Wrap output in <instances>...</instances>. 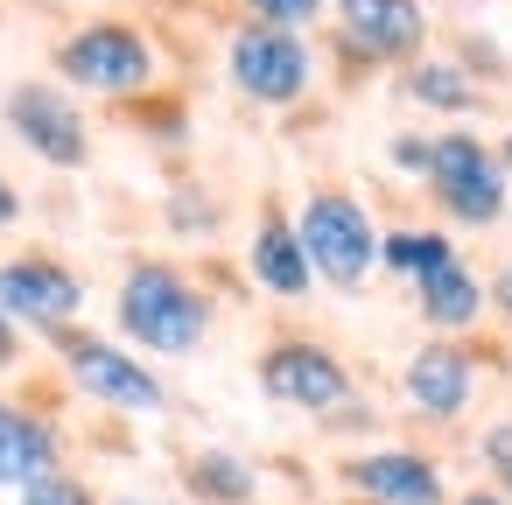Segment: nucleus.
I'll return each instance as SVG.
<instances>
[{"label":"nucleus","instance_id":"f257e3e1","mask_svg":"<svg viewBox=\"0 0 512 505\" xmlns=\"http://www.w3.org/2000/svg\"><path fill=\"white\" fill-rule=\"evenodd\" d=\"M113 323L127 344L155 358H190L211 337V295L176 267V260H134L113 295Z\"/></svg>","mask_w":512,"mask_h":505},{"label":"nucleus","instance_id":"f03ea898","mask_svg":"<svg viewBox=\"0 0 512 505\" xmlns=\"http://www.w3.org/2000/svg\"><path fill=\"white\" fill-rule=\"evenodd\" d=\"M295 239L309 253V274L344 288V295L365 288L372 267H379V225H372V211L351 190H309V204L295 218Z\"/></svg>","mask_w":512,"mask_h":505},{"label":"nucleus","instance_id":"7ed1b4c3","mask_svg":"<svg viewBox=\"0 0 512 505\" xmlns=\"http://www.w3.org/2000/svg\"><path fill=\"white\" fill-rule=\"evenodd\" d=\"M57 78L99 99H148L155 92V43L134 22H85L57 43Z\"/></svg>","mask_w":512,"mask_h":505},{"label":"nucleus","instance_id":"20e7f679","mask_svg":"<svg viewBox=\"0 0 512 505\" xmlns=\"http://www.w3.org/2000/svg\"><path fill=\"white\" fill-rule=\"evenodd\" d=\"M225 78H232L239 99L281 113V106H302V99H309V85H316V50H309V36H288V29H260V22H246V29H232Z\"/></svg>","mask_w":512,"mask_h":505},{"label":"nucleus","instance_id":"39448f33","mask_svg":"<svg viewBox=\"0 0 512 505\" xmlns=\"http://www.w3.org/2000/svg\"><path fill=\"white\" fill-rule=\"evenodd\" d=\"M428 197L442 204V218L456 225H498L505 218V169L477 134H435L428 141Z\"/></svg>","mask_w":512,"mask_h":505},{"label":"nucleus","instance_id":"423d86ee","mask_svg":"<svg viewBox=\"0 0 512 505\" xmlns=\"http://www.w3.org/2000/svg\"><path fill=\"white\" fill-rule=\"evenodd\" d=\"M0 120H8V134H15L36 162H50V169H85V162H92V127H85L78 99H71L64 85H50V78L8 85Z\"/></svg>","mask_w":512,"mask_h":505},{"label":"nucleus","instance_id":"0eeeda50","mask_svg":"<svg viewBox=\"0 0 512 505\" xmlns=\"http://www.w3.org/2000/svg\"><path fill=\"white\" fill-rule=\"evenodd\" d=\"M57 358L78 379V393L99 400V407H113V414H162V400H169L162 379L134 351H120V344H106L92 330H57Z\"/></svg>","mask_w":512,"mask_h":505},{"label":"nucleus","instance_id":"6e6552de","mask_svg":"<svg viewBox=\"0 0 512 505\" xmlns=\"http://www.w3.org/2000/svg\"><path fill=\"white\" fill-rule=\"evenodd\" d=\"M260 393L295 414H337L351 407V365L316 337H274L260 351Z\"/></svg>","mask_w":512,"mask_h":505},{"label":"nucleus","instance_id":"1a4fd4ad","mask_svg":"<svg viewBox=\"0 0 512 505\" xmlns=\"http://www.w3.org/2000/svg\"><path fill=\"white\" fill-rule=\"evenodd\" d=\"M78 309H85V281L57 253H15V260H0V316H8L15 330L29 323V330L57 337V330L78 323Z\"/></svg>","mask_w":512,"mask_h":505},{"label":"nucleus","instance_id":"9d476101","mask_svg":"<svg viewBox=\"0 0 512 505\" xmlns=\"http://www.w3.org/2000/svg\"><path fill=\"white\" fill-rule=\"evenodd\" d=\"M337 43L358 64H414L428 43L421 0H337Z\"/></svg>","mask_w":512,"mask_h":505},{"label":"nucleus","instance_id":"9b49d317","mask_svg":"<svg viewBox=\"0 0 512 505\" xmlns=\"http://www.w3.org/2000/svg\"><path fill=\"white\" fill-rule=\"evenodd\" d=\"M470 386H477V365H470V351H463L456 337L421 344V351L407 358V372H400V393H407V407H414L421 421H456V414L470 407Z\"/></svg>","mask_w":512,"mask_h":505},{"label":"nucleus","instance_id":"f8f14e48","mask_svg":"<svg viewBox=\"0 0 512 505\" xmlns=\"http://www.w3.org/2000/svg\"><path fill=\"white\" fill-rule=\"evenodd\" d=\"M365 505H442V470L421 449H365L337 470Z\"/></svg>","mask_w":512,"mask_h":505},{"label":"nucleus","instance_id":"ddd939ff","mask_svg":"<svg viewBox=\"0 0 512 505\" xmlns=\"http://www.w3.org/2000/svg\"><path fill=\"white\" fill-rule=\"evenodd\" d=\"M64 470V435L57 421H43L36 407L22 400H0V484L8 491H29L36 477Z\"/></svg>","mask_w":512,"mask_h":505},{"label":"nucleus","instance_id":"4468645a","mask_svg":"<svg viewBox=\"0 0 512 505\" xmlns=\"http://www.w3.org/2000/svg\"><path fill=\"white\" fill-rule=\"evenodd\" d=\"M246 267H253V281L267 288V295H281V302H302L309 295V253H302V239H295V218L281 211V204H267L260 211V225H253V246H246Z\"/></svg>","mask_w":512,"mask_h":505},{"label":"nucleus","instance_id":"2eb2a0df","mask_svg":"<svg viewBox=\"0 0 512 505\" xmlns=\"http://www.w3.org/2000/svg\"><path fill=\"white\" fill-rule=\"evenodd\" d=\"M414 295H421V316H428L442 337H456V330H470V323L484 316V281L463 267V253H456V260H442L435 274H421V281H414Z\"/></svg>","mask_w":512,"mask_h":505},{"label":"nucleus","instance_id":"dca6fc26","mask_svg":"<svg viewBox=\"0 0 512 505\" xmlns=\"http://www.w3.org/2000/svg\"><path fill=\"white\" fill-rule=\"evenodd\" d=\"M183 484H190V498H204V505H253V491H260L253 463L232 456V449H197L190 470H183Z\"/></svg>","mask_w":512,"mask_h":505},{"label":"nucleus","instance_id":"f3484780","mask_svg":"<svg viewBox=\"0 0 512 505\" xmlns=\"http://www.w3.org/2000/svg\"><path fill=\"white\" fill-rule=\"evenodd\" d=\"M407 99L428 106V113H470V106H477V85H470V71L449 64V57H414V64H407Z\"/></svg>","mask_w":512,"mask_h":505},{"label":"nucleus","instance_id":"a211bd4d","mask_svg":"<svg viewBox=\"0 0 512 505\" xmlns=\"http://www.w3.org/2000/svg\"><path fill=\"white\" fill-rule=\"evenodd\" d=\"M442 260H456V246H449V232H435V225H400V232H379V267H386V274L421 281V274H435Z\"/></svg>","mask_w":512,"mask_h":505},{"label":"nucleus","instance_id":"6ab92c4d","mask_svg":"<svg viewBox=\"0 0 512 505\" xmlns=\"http://www.w3.org/2000/svg\"><path fill=\"white\" fill-rule=\"evenodd\" d=\"M239 8H246L260 29H288V36H302V29L323 22V0H239Z\"/></svg>","mask_w":512,"mask_h":505},{"label":"nucleus","instance_id":"aec40b11","mask_svg":"<svg viewBox=\"0 0 512 505\" xmlns=\"http://www.w3.org/2000/svg\"><path fill=\"white\" fill-rule=\"evenodd\" d=\"M22 505H99V498H92V484H85V477L50 470V477H36V484L22 491Z\"/></svg>","mask_w":512,"mask_h":505},{"label":"nucleus","instance_id":"412c9836","mask_svg":"<svg viewBox=\"0 0 512 505\" xmlns=\"http://www.w3.org/2000/svg\"><path fill=\"white\" fill-rule=\"evenodd\" d=\"M386 162H393L400 176H428V141H421V134H393Z\"/></svg>","mask_w":512,"mask_h":505},{"label":"nucleus","instance_id":"4be33fe9","mask_svg":"<svg viewBox=\"0 0 512 505\" xmlns=\"http://www.w3.org/2000/svg\"><path fill=\"white\" fill-rule=\"evenodd\" d=\"M484 463H491V470H498V484L512 491V421L484 428Z\"/></svg>","mask_w":512,"mask_h":505},{"label":"nucleus","instance_id":"5701e85b","mask_svg":"<svg viewBox=\"0 0 512 505\" xmlns=\"http://www.w3.org/2000/svg\"><path fill=\"white\" fill-rule=\"evenodd\" d=\"M15 365H22V330L0 316V372H15Z\"/></svg>","mask_w":512,"mask_h":505},{"label":"nucleus","instance_id":"b1692460","mask_svg":"<svg viewBox=\"0 0 512 505\" xmlns=\"http://www.w3.org/2000/svg\"><path fill=\"white\" fill-rule=\"evenodd\" d=\"M484 302H491V309H498V316H512V260H505V267H498V281H491V288H484Z\"/></svg>","mask_w":512,"mask_h":505},{"label":"nucleus","instance_id":"393cba45","mask_svg":"<svg viewBox=\"0 0 512 505\" xmlns=\"http://www.w3.org/2000/svg\"><path fill=\"white\" fill-rule=\"evenodd\" d=\"M8 225H22V190L0 176V232H8Z\"/></svg>","mask_w":512,"mask_h":505},{"label":"nucleus","instance_id":"a878e982","mask_svg":"<svg viewBox=\"0 0 512 505\" xmlns=\"http://www.w3.org/2000/svg\"><path fill=\"white\" fill-rule=\"evenodd\" d=\"M456 505H512L505 491H470V498H456Z\"/></svg>","mask_w":512,"mask_h":505},{"label":"nucleus","instance_id":"bb28decb","mask_svg":"<svg viewBox=\"0 0 512 505\" xmlns=\"http://www.w3.org/2000/svg\"><path fill=\"white\" fill-rule=\"evenodd\" d=\"M498 169H505V176H512V134H505V148H498Z\"/></svg>","mask_w":512,"mask_h":505},{"label":"nucleus","instance_id":"cd10ccee","mask_svg":"<svg viewBox=\"0 0 512 505\" xmlns=\"http://www.w3.org/2000/svg\"><path fill=\"white\" fill-rule=\"evenodd\" d=\"M127 505H141V498H127Z\"/></svg>","mask_w":512,"mask_h":505}]
</instances>
